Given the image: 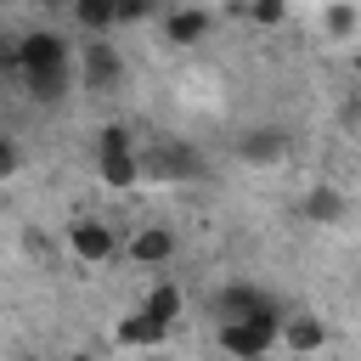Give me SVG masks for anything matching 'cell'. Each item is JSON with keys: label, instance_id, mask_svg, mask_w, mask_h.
Instances as JSON below:
<instances>
[{"label": "cell", "instance_id": "obj_10", "mask_svg": "<svg viewBox=\"0 0 361 361\" xmlns=\"http://www.w3.org/2000/svg\"><path fill=\"white\" fill-rule=\"evenodd\" d=\"M130 259H135V265H169V259H175V231L141 226V231L130 237Z\"/></svg>", "mask_w": 361, "mask_h": 361}, {"label": "cell", "instance_id": "obj_1", "mask_svg": "<svg viewBox=\"0 0 361 361\" xmlns=\"http://www.w3.org/2000/svg\"><path fill=\"white\" fill-rule=\"evenodd\" d=\"M96 175L113 192H130L141 180V152H135V135L124 124H102L96 130Z\"/></svg>", "mask_w": 361, "mask_h": 361}, {"label": "cell", "instance_id": "obj_4", "mask_svg": "<svg viewBox=\"0 0 361 361\" xmlns=\"http://www.w3.org/2000/svg\"><path fill=\"white\" fill-rule=\"evenodd\" d=\"M282 344V322H220V350L231 361H259Z\"/></svg>", "mask_w": 361, "mask_h": 361}, {"label": "cell", "instance_id": "obj_13", "mask_svg": "<svg viewBox=\"0 0 361 361\" xmlns=\"http://www.w3.org/2000/svg\"><path fill=\"white\" fill-rule=\"evenodd\" d=\"M113 338H118V344H124V350H158V344H164V338H169V333H164V327H158V322H147V316H141V310H130V316H124V322H118V327H113Z\"/></svg>", "mask_w": 361, "mask_h": 361}, {"label": "cell", "instance_id": "obj_7", "mask_svg": "<svg viewBox=\"0 0 361 361\" xmlns=\"http://www.w3.org/2000/svg\"><path fill=\"white\" fill-rule=\"evenodd\" d=\"M141 175H158V180H203V152L186 147V141H169L158 152L141 158Z\"/></svg>", "mask_w": 361, "mask_h": 361}, {"label": "cell", "instance_id": "obj_17", "mask_svg": "<svg viewBox=\"0 0 361 361\" xmlns=\"http://www.w3.org/2000/svg\"><path fill=\"white\" fill-rule=\"evenodd\" d=\"M28 96H34V102H62V96H68V73H51V79H28Z\"/></svg>", "mask_w": 361, "mask_h": 361}, {"label": "cell", "instance_id": "obj_11", "mask_svg": "<svg viewBox=\"0 0 361 361\" xmlns=\"http://www.w3.org/2000/svg\"><path fill=\"white\" fill-rule=\"evenodd\" d=\"M135 310L169 333V327H175V316H180V282H152V288L141 293V305H135Z\"/></svg>", "mask_w": 361, "mask_h": 361}, {"label": "cell", "instance_id": "obj_15", "mask_svg": "<svg viewBox=\"0 0 361 361\" xmlns=\"http://www.w3.org/2000/svg\"><path fill=\"white\" fill-rule=\"evenodd\" d=\"M73 23H79L90 39H107V28H118V6H113V0H79V6H73Z\"/></svg>", "mask_w": 361, "mask_h": 361}, {"label": "cell", "instance_id": "obj_3", "mask_svg": "<svg viewBox=\"0 0 361 361\" xmlns=\"http://www.w3.org/2000/svg\"><path fill=\"white\" fill-rule=\"evenodd\" d=\"M214 310H220V322H288V310L254 282H226L214 293Z\"/></svg>", "mask_w": 361, "mask_h": 361}, {"label": "cell", "instance_id": "obj_2", "mask_svg": "<svg viewBox=\"0 0 361 361\" xmlns=\"http://www.w3.org/2000/svg\"><path fill=\"white\" fill-rule=\"evenodd\" d=\"M68 39L56 34V28H28L23 39H17V68L28 73V79H51V73H68Z\"/></svg>", "mask_w": 361, "mask_h": 361}, {"label": "cell", "instance_id": "obj_12", "mask_svg": "<svg viewBox=\"0 0 361 361\" xmlns=\"http://www.w3.org/2000/svg\"><path fill=\"white\" fill-rule=\"evenodd\" d=\"M344 192L333 186V180H316L310 192H305V220H316V226H338L344 220Z\"/></svg>", "mask_w": 361, "mask_h": 361}, {"label": "cell", "instance_id": "obj_21", "mask_svg": "<svg viewBox=\"0 0 361 361\" xmlns=\"http://www.w3.org/2000/svg\"><path fill=\"white\" fill-rule=\"evenodd\" d=\"M0 68H17V39L0 34Z\"/></svg>", "mask_w": 361, "mask_h": 361}, {"label": "cell", "instance_id": "obj_16", "mask_svg": "<svg viewBox=\"0 0 361 361\" xmlns=\"http://www.w3.org/2000/svg\"><path fill=\"white\" fill-rule=\"evenodd\" d=\"M322 28H327L333 39H350V34L361 28V11H355V6H327V11H322Z\"/></svg>", "mask_w": 361, "mask_h": 361}, {"label": "cell", "instance_id": "obj_20", "mask_svg": "<svg viewBox=\"0 0 361 361\" xmlns=\"http://www.w3.org/2000/svg\"><path fill=\"white\" fill-rule=\"evenodd\" d=\"M147 17H152L147 0H124V6H118V23H147Z\"/></svg>", "mask_w": 361, "mask_h": 361}, {"label": "cell", "instance_id": "obj_8", "mask_svg": "<svg viewBox=\"0 0 361 361\" xmlns=\"http://www.w3.org/2000/svg\"><path fill=\"white\" fill-rule=\"evenodd\" d=\"M68 248H73V259H85V265H102V259H113V226L107 220H73L68 226Z\"/></svg>", "mask_w": 361, "mask_h": 361}, {"label": "cell", "instance_id": "obj_9", "mask_svg": "<svg viewBox=\"0 0 361 361\" xmlns=\"http://www.w3.org/2000/svg\"><path fill=\"white\" fill-rule=\"evenodd\" d=\"M209 28H214V11H203V6L164 11V39H169V45H197Z\"/></svg>", "mask_w": 361, "mask_h": 361}, {"label": "cell", "instance_id": "obj_19", "mask_svg": "<svg viewBox=\"0 0 361 361\" xmlns=\"http://www.w3.org/2000/svg\"><path fill=\"white\" fill-rule=\"evenodd\" d=\"M23 169V152H17V141L11 135H0V180H11Z\"/></svg>", "mask_w": 361, "mask_h": 361}, {"label": "cell", "instance_id": "obj_18", "mask_svg": "<svg viewBox=\"0 0 361 361\" xmlns=\"http://www.w3.org/2000/svg\"><path fill=\"white\" fill-rule=\"evenodd\" d=\"M248 17H254L259 28H271V23H282V17H288V6H282V0H259V6H248Z\"/></svg>", "mask_w": 361, "mask_h": 361}, {"label": "cell", "instance_id": "obj_14", "mask_svg": "<svg viewBox=\"0 0 361 361\" xmlns=\"http://www.w3.org/2000/svg\"><path fill=\"white\" fill-rule=\"evenodd\" d=\"M282 344H288L293 355H310V350L327 344V327H322L316 316H288V322H282Z\"/></svg>", "mask_w": 361, "mask_h": 361}, {"label": "cell", "instance_id": "obj_6", "mask_svg": "<svg viewBox=\"0 0 361 361\" xmlns=\"http://www.w3.org/2000/svg\"><path fill=\"white\" fill-rule=\"evenodd\" d=\"M288 147H293V135H288L282 124H254V130H243V135H237V158H243V164H254V169L282 164V158H288Z\"/></svg>", "mask_w": 361, "mask_h": 361}, {"label": "cell", "instance_id": "obj_5", "mask_svg": "<svg viewBox=\"0 0 361 361\" xmlns=\"http://www.w3.org/2000/svg\"><path fill=\"white\" fill-rule=\"evenodd\" d=\"M79 79H85V90H113V85L124 79L118 45H113V39H85V45H79Z\"/></svg>", "mask_w": 361, "mask_h": 361}]
</instances>
